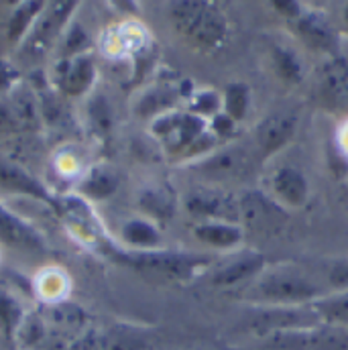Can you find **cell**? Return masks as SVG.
Returning a JSON list of instances; mask_svg holds the SVG:
<instances>
[{"instance_id":"6da1fadb","label":"cell","mask_w":348,"mask_h":350,"mask_svg":"<svg viewBox=\"0 0 348 350\" xmlns=\"http://www.w3.org/2000/svg\"><path fill=\"white\" fill-rule=\"evenodd\" d=\"M322 295H326V291L318 283L302 271L289 267L265 269L245 291V299L257 308L312 306Z\"/></svg>"},{"instance_id":"7a4b0ae2","label":"cell","mask_w":348,"mask_h":350,"mask_svg":"<svg viewBox=\"0 0 348 350\" xmlns=\"http://www.w3.org/2000/svg\"><path fill=\"white\" fill-rule=\"evenodd\" d=\"M102 251H106L112 257V261L122 262L147 277H155V279L172 281V283L191 281L212 265V259L206 255L177 253V251H163V249L126 251L122 247H116L110 241L102 245Z\"/></svg>"},{"instance_id":"3957f363","label":"cell","mask_w":348,"mask_h":350,"mask_svg":"<svg viewBox=\"0 0 348 350\" xmlns=\"http://www.w3.org/2000/svg\"><path fill=\"white\" fill-rule=\"evenodd\" d=\"M168 18L175 33L200 51H214L228 37V21L212 2L177 0L168 4Z\"/></svg>"},{"instance_id":"277c9868","label":"cell","mask_w":348,"mask_h":350,"mask_svg":"<svg viewBox=\"0 0 348 350\" xmlns=\"http://www.w3.org/2000/svg\"><path fill=\"white\" fill-rule=\"evenodd\" d=\"M78 10L76 2H45L41 14L37 16L33 29L29 31L23 47L29 55H45L53 45H57L72 23V14Z\"/></svg>"},{"instance_id":"5b68a950","label":"cell","mask_w":348,"mask_h":350,"mask_svg":"<svg viewBox=\"0 0 348 350\" xmlns=\"http://www.w3.org/2000/svg\"><path fill=\"white\" fill-rule=\"evenodd\" d=\"M255 316L249 320V330L269 338L281 332H299V330H314L320 328L322 322L316 316L312 306L299 308H257Z\"/></svg>"},{"instance_id":"8992f818","label":"cell","mask_w":348,"mask_h":350,"mask_svg":"<svg viewBox=\"0 0 348 350\" xmlns=\"http://www.w3.org/2000/svg\"><path fill=\"white\" fill-rule=\"evenodd\" d=\"M281 12L287 14L293 31L297 33V37L304 41V45H308L314 51H322V53H330L336 47V33L332 29V25L316 10H308L302 4H275Z\"/></svg>"},{"instance_id":"52a82bcc","label":"cell","mask_w":348,"mask_h":350,"mask_svg":"<svg viewBox=\"0 0 348 350\" xmlns=\"http://www.w3.org/2000/svg\"><path fill=\"white\" fill-rule=\"evenodd\" d=\"M185 208L187 212L198 218L200 222H235L241 224V208L239 198L235 193L216 189V187H204L196 189L185 196Z\"/></svg>"},{"instance_id":"ba28073f","label":"cell","mask_w":348,"mask_h":350,"mask_svg":"<svg viewBox=\"0 0 348 350\" xmlns=\"http://www.w3.org/2000/svg\"><path fill=\"white\" fill-rule=\"evenodd\" d=\"M193 170L210 181H235L251 174V157L241 147H218L196 161Z\"/></svg>"},{"instance_id":"9c48e42d","label":"cell","mask_w":348,"mask_h":350,"mask_svg":"<svg viewBox=\"0 0 348 350\" xmlns=\"http://www.w3.org/2000/svg\"><path fill=\"white\" fill-rule=\"evenodd\" d=\"M269 196L283 210L304 208L310 200L308 177L293 165H281L269 177Z\"/></svg>"},{"instance_id":"30bf717a","label":"cell","mask_w":348,"mask_h":350,"mask_svg":"<svg viewBox=\"0 0 348 350\" xmlns=\"http://www.w3.org/2000/svg\"><path fill=\"white\" fill-rule=\"evenodd\" d=\"M241 208V226H251L255 230H275L283 224L285 212L269 193L265 191H247L239 198Z\"/></svg>"},{"instance_id":"8fae6325","label":"cell","mask_w":348,"mask_h":350,"mask_svg":"<svg viewBox=\"0 0 348 350\" xmlns=\"http://www.w3.org/2000/svg\"><path fill=\"white\" fill-rule=\"evenodd\" d=\"M0 187L10 193H21L35 198L55 212H59V198H55L45 183H41L33 174H29L25 167L12 163L10 159L0 157Z\"/></svg>"},{"instance_id":"7c38bea8","label":"cell","mask_w":348,"mask_h":350,"mask_svg":"<svg viewBox=\"0 0 348 350\" xmlns=\"http://www.w3.org/2000/svg\"><path fill=\"white\" fill-rule=\"evenodd\" d=\"M0 245L27 253L47 251L43 234L33 224L10 212L4 204H0Z\"/></svg>"},{"instance_id":"4fadbf2b","label":"cell","mask_w":348,"mask_h":350,"mask_svg":"<svg viewBox=\"0 0 348 350\" xmlns=\"http://www.w3.org/2000/svg\"><path fill=\"white\" fill-rule=\"evenodd\" d=\"M297 129V116L291 112H273L255 129V143L263 157H271L289 145Z\"/></svg>"},{"instance_id":"5bb4252c","label":"cell","mask_w":348,"mask_h":350,"mask_svg":"<svg viewBox=\"0 0 348 350\" xmlns=\"http://www.w3.org/2000/svg\"><path fill=\"white\" fill-rule=\"evenodd\" d=\"M96 82V66L90 53L72 57V59H59L55 68V84L66 96L78 98L88 94Z\"/></svg>"},{"instance_id":"9a60e30c","label":"cell","mask_w":348,"mask_h":350,"mask_svg":"<svg viewBox=\"0 0 348 350\" xmlns=\"http://www.w3.org/2000/svg\"><path fill=\"white\" fill-rule=\"evenodd\" d=\"M267 269V257L257 251H247L237 259L222 265L212 275V285L216 287H237L249 281H255Z\"/></svg>"},{"instance_id":"2e32d148","label":"cell","mask_w":348,"mask_h":350,"mask_svg":"<svg viewBox=\"0 0 348 350\" xmlns=\"http://www.w3.org/2000/svg\"><path fill=\"white\" fill-rule=\"evenodd\" d=\"M122 249L126 251H155L161 247V230L149 218H131L120 228Z\"/></svg>"},{"instance_id":"e0dca14e","label":"cell","mask_w":348,"mask_h":350,"mask_svg":"<svg viewBox=\"0 0 348 350\" xmlns=\"http://www.w3.org/2000/svg\"><path fill=\"white\" fill-rule=\"evenodd\" d=\"M193 237L218 251L235 249L245 239V228L235 222H198L193 226Z\"/></svg>"},{"instance_id":"ac0fdd59","label":"cell","mask_w":348,"mask_h":350,"mask_svg":"<svg viewBox=\"0 0 348 350\" xmlns=\"http://www.w3.org/2000/svg\"><path fill=\"white\" fill-rule=\"evenodd\" d=\"M179 100V90L172 84H157L151 86L147 92H143V96L139 98L135 112L141 118H151L155 120L157 116L175 110V104Z\"/></svg>"},{"instance_id":"d6986e66","label":"cell","mask_w":348,"mask_h":350,"mask_svg":"<svg viewBox=\"0 0 348 350\" xmlns=\"http://www.w3.org/2000/svg\"><path fill=\"white\" fill-rule=\"evenodd\" d=\"M175 193L165 185H153L139 193V208L143 210L145 218L153 222L170 220L175 214Z\"/></svg>"},{"instance_id":"ffe728a7","label":"cell","mask_w":348,"mask_h":350,"mask_svg":"<svg viewBox=\"0 0 348 350\" xmlns=\"http://www.w3.org/2000/svg\"><path fill=\"white\" fill-rule=\"evenodd\" d=\"M45 2H18L6 21V41L10 47L23 45L29 31L33 29L37 16L41 14Z\"/></svg>"},{"instance_id":"44dd1931","label":"cell","mask_w":348,"mask_h":350,"mask_svg":"<svg viewBox=\"0 0 348 350\" xmlns=\"http://www.w3.org/2000/svg\"><path fill=\"white\" fill-rule=\"evenodd\" d=\"M322 326L348 328V291H330L312 304Z\"/></svg>"},{"instance_id":"7402d4cb","label":"cell","mask_w":348,"mask_h":350,"mask_svg":"<svg viewBox=\"0 0 348 350\" xmlns=\"http://www.w3.org/2000/svg\"><path fill=\"white\" fill-rule=\"evenodd\" d=\"M118 187V177L114 172H110L108 167H94L88 175L82 177L78 191L80 198H84L86 202H102L108 200Z\"/></svg>"},{"instance_id":"603a6c76","label":"cell","mask_w":348,"mask_h":350,"mask_svg":"<svg viewBox=\"0 0 348 350\" xmlns=\"http://www.w3.org/2000/svg\"><path fill=\"white\" fill-rule=\"evenodd\" d=\"M271 64L273 70L281 80L287 84H299L306 76L304 59L297 55V51L289 45H273L271 47Z\"/></svg>"},{"instance_id":"cb8c5ba5","label":"cell","mask_w":348,"mask_h":350,"mask_svg":"<svg viewBox=\"0 0 348 350\" xmlns=\"http://www.w3.org/2000/svg\"><path fill=\"white\" fill-rule=\"evenodd\" d=\"M27 310L23 301L12 295L10 291L0 289V336L8 342H14V336L21 328V324L27 318Z\"/></svg>"},{"instance_id":"d4e9b609","label":"cell","mask_w":348,"mask_h":350,"mask_svg":"<svg viewBox=\"0 0 348 350\" xmlns=\"http://www.w3.org/2000/svg\"><path fill=\"white\" fill-rule=\"evenodd\" d=\"M37 293L39 297H43V301H47L49 306L62 304L66 301V293L70 291V277L62 271V269H43L37 275L35 281Z\"/></svg>"},{"instance_id":"484cf974","label":"cell","mask_w":348,"mask_h":350,"mask_svg":"<svg viewBox=\"0 0 348 350\" xmlns=\"http://www.w3.org/2000/svg\"><path fill=\"white\" fill-rule=\"evenodd\" d=\"M45 342H47V320H43L39 314H27L12 345H16L18 350H41Z\"/></svg>"},{"instance_id":"4316f807","label":"cell","mask_w":348,"mask_h":350,"mask_svg":"<svg viewBox=\"0 0 348 350\" xmlns=\"http://www.w3.org/2000/svg\"><path fill=\"white\" fill-rule=\"evenodd\" d=\"M251 106V90L243 82H232L222 92V112L237 124L245 120Z\"/></svg>"},{"instance_id":"83f0119b","label":"cell","mask_w":348,"mask_h":350,"mask_svg":"<svg viewBox=\"0 0 348 350\" xmlns=\"http://www.w3.org/2000/svg\"><path fill=\"white\" fill-rule=\"evenodd\" d=\"M88 33L84 31V27L76 21L70 23V27L66 29L62 41H59V59H72V57H78V55H84L88 53Z\"/></svg>"},{"instance_id":"f1b7e54d","label":"cell","mask_w":348,"mask_h":350,"mask_svg":"<svg viewBox=\"0 0 348 350\" xmlns=\"http://www.w3.org/2000/svg\"><path fill=\"white\" fill-rule=\"evenodd\" d=\"M189 112H193L196 116L210 120L216 114L222 112V94H218L216 90H202L191 94L189 100Z\"/></svg>"},{"instance_id":"f546056e","label":"cell","mask_w":348,"mask_h":350,"mask_svg":"<svg viewBox=\"0 0 348 350\" xmlns=\"http://www.w3.org/2000/svg\"><path fill=\"white\" fill-rule=\"evenodd\" d=\"M88 118L90 124L94 129V133L98 131L100 135H108L112 129V110L108 106V102L104 100V96H94L90 106H88Z\"/></svg>"},{"instance_id":"4dcf8cb0","label":"cell","mask_w":348,"mask_h":350,"mask_svg":"<svg viewBox=\"0 0 348 350\" xmlns=\"http://www.w3.org/2000/svg\"><path fill=\"white\" fill-rule=\"evenodd\" d=\"M237 126H239V124H237L235 120H230L224 112H220V114H216L214 118L208 120V131L218 139V143H220V141H226V139H230V137H235Z\"/></svg>"},{"instance_id":"1f68e13d","label":"cell","mask_w":348,"mask_h":350,"mask_svg":"<svg viewBox=\"0 0 348 350\" xmlns=\"http://www.w3.org/2000/svg\"><path fill=\"white\" fill-rule=\"evenodd\" d=\"M328 283L332 291H348V257L332 261L328 269Z\"/></svg>"},{"instance_id":"d6a6232c","label":"cell","mask_w":348,"mask_h":350,"mask_svg":"<svg viewBox=\"0 0 348 350\" xmlns=\"http://www.w3.org/2000/svg\"><path fill=\"white\" fill-rule=\"evenodd\" d=\"M14 80H16V70H12L10 64H6V62L0 59V94L6 92L8 88L12 86Z\"/></svg>"},{"instance_id":"836d02e7","label":"cell","mask_w":348,"mask_h":350,"mask_svg":"<svg viewBox=\"0 0 348 350\" xmlns=\"http://www.w3.org/2000/svg\"><path fill=\"white\" fill-rule=\"evenodd\" d=\"M343 149H345V153L348 155V122L345 124V129H343Z\"/></svg>"},{"instance_id":"e575fe53","label":"cell","mask_w":348,"mask_h":350,"mask_svg":"<svg viewBox=\"0 0 348 350\" xmlns=\"http://www.w3.org/2000/svg\"><path fill=\"white\" fill-rule=\"evenodd\" d=\"M343 21H345V27H347L348 31V4L343 8Z\"/></svg>"},{"instance_id":"d590c367","label":"cell","mask_w":348,"mask_h":350,"mask_svg":"<svg viewBox=\"0 0 348 350\" xmlns=\"http://www.w3.org/2000/svg\"><path fill=\"white\" fill-rule=\"evenodd\" d=\"M343 196H345V200H347V204H348V183H347V187H345V191H343Z\"/></svg>"}]
</instances>
